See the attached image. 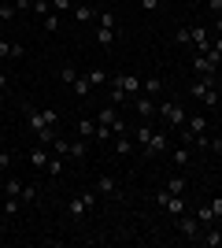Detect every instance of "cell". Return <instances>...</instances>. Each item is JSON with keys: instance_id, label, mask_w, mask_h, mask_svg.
I'll list each match as a JSON object with an SVG mask.
<instances>
[{"instance_id": "83f0119b", "label": "cell", "mask_w": 222, "mask_h": 248, "mask_svg": "<svg viewBox=\"0 0 222 248\" xmlns=\"http://www.w3.org/2000/svg\"><path fill=\"white\" fill-rule=\"evenodd\" d=\"M8 56H22V45H11L0 37V60H8Z\"/></svg>"}, {"instance_id": "7dc6e473", "label": "cell", "mask_w": 222, "mask_h": 248, "mask_svg": "<svg viewBox=\"0 0 222 248\" xmlns=\"http://www.w3.org/2000/svg\"><path fill=\"white\" fill-rule=\"evenodd\" d=\"M219 226H222V222H219Z\"/></svg>"}, {"instance_id": "f1b7e54d", "label": "cell", "mask_w": 222, "mask_h": 248, "mask_svg": "<svg viewBox=\"0 0 222 248\" xmlns=\"http://www.w3.org/2000/svg\"><path fill=\"white\" fill-rule=\"evenodd\" d=\"M174 45H192V26H181V30H174Z\"/></svg>"}, {"instance_id": "e0dca14e", "label": "cell", "mask_w": 222, "mask_h": 248, "mask_svg": "<svg viewBox=\"0 0 222 248\" xmlns=\"http://www.w3.org/2000/svg\"><path fill=\"white\" fill-rule=\"evenodd\" d=\"M133 148L137 145H133V134H130V130L126 134H115V155H130Z\"/></svg>"}, {"instance_id": "ee69618b", "label": "cell", "mask_w": 222, "mask_h": 248, "mask_svg": "<svg viewBox=\"0 0 222 248\" xmlns=\"http://www.w3.org/2000/svg\"><path fill=\"white\" fill-rule=\"evenodd\" d=\"M211 152H215V155L222 159V137H211Z\"/></svg>"}, {"instance_id": "2e32d148", "label": "cell", "mask_w": 222, "mask_h": 248, "mask_svg": "<svg viewBox=\"0 0 222 248\" xmlns=\"http://www.w3.org/2000/svg\"><path fill=\"white\" fill-rule=\"evenodd\" d=\"M19 211H22V197H4L0 200V215L4 218H15Z\"/></svg>"}, {"instance_id": "9c48e42d", "label": "cell", "mask_w": 222, "mask_h": 248, "mask_svg": "<svg viewBox=\"0 0 222 248\" xmlns=\"http://www.w3.org/2000/svg\"><path fill=\"white\" fill-rule=\"evenodd\" d=\"M215 71H219V63H215L207 52H196V60H192V74H196V78H215Z\"/></svg>"}, {"instance_id": "f546056e", "label": "cell", "mask_w": 222, "mask_h": 248, "mask_svg": "<svg viewBox=\"0 0 222 248\" xmlns=\"http://www.w3.org/2000/svg\"><path fill=\"white\" fill-rule=\"evenodd\" d=\"M4 197H22V182L19 178H8V182H4Z\"/></svg>"}, {"instance_id": "5b68a950", "label": "cell", "mask_w": 222, "mask_h": 248, "mask_svg": "<svg viewBox=\"0 0 222 248\" xmlns=\"http://www.w3.org/2000/svg\"><path fill=\"white\" fill-rule=\"evenodd\" d=\"M156 204H159V207H167V215H170V218H178V215H185V211H189L185 197H178V193H167V189H159V193H156Z\"/></svg>"}, {"instance_id": "d6986e66", "label": "cell", "mask_w": 222, "mask_h": 248, "mask_svg": "<svg viewBox=\"0 0 222 248\" xmlns=\"http://www.w3.org/2000/svg\"><path fill=\"white\" fill-rule=\"evenodd\" d=\"M74 19L82 22V26H89V22L96 19V11H93V4H74V11H71Z\"/></svg>"}, {"instance_id": "52a82bcc", "label": "cell", "mask_w": 222, "mask_h": 248, "mask_svg": "<svg viewBox=\"0 0 222 248\" xmlns=\"http://www.w3.org/2000/svg\"><path fill=\"white\" fill-rule=\"evenodd\" d=\"M48 145H41V141H33L30 145V152H26V159H30V167L37 170V174H44V167H48Z\"/></svg>"}, {"instance_id": "f35d334b", "label": "cell", "mask_w": 222, "mask_h": 248, "mask_svg": "<svg viewBox=\"0 0 222 248\" xmlns=\"http://www.w3.org/2000/svg\"><path fill=\"white\" fill-rule=\"evenodd\" d=\"M11 163H15V155H11V152H0V174L11 170Z\"/></svg>"}, {"instance_id": "4dcf8cb0", "label": "cell", "mask_w": 222, "mask_h": 248, "mask_svg": "<svg viewBox=\"0 0 222 248\" xmlns=\"http://www.w3.org/2000/svg\"><path fill=\"white\" fill-rule=\"evenodd\" d=\"M85 78L93 82V89H96V85H107V74H104V67H93V71L85 74Z\"/></svg>"}, {"instance_id": "484cf974", "label": "cell", "mask_w": 222, "mask_h": 248, "mask_svg": "<svg viewBox=\"0 0 222 248\" xmlns=\"http://www.w3.org/2000/svg\"><path fill=\"white\" fill-rule=\"evenodd\" d=\"M74 78H78V67H74V63H63V67H59V82L74 85Z\"/></svg>"}, {"instance_id": "cb8c5ba5", "label": "cell", "mask_w": 222, "mask_h": 248, "mask_svg": "<svg viewBox=\"0 0 222 248\" xmlns=\"http://www.w3.org/2000/svg\"><path fill=\"white\" fill-rule=\"evenodd\" d=\"M44 174H52V178H59V174H63V155H48V167H44Z\"/></svg>"}, {"instance_id": "d6a6232c", "label": "cell", "mask_w": 222, "mask_h": 248, "mask_svg": "<svg viewBox=\"0 0 222 248\" xmlns=\"http://www.w3.org/2000/svg\"><path fill=\"white\" fill-rule=\"evenodd\" d=\"M192 215L200 218V226H211V222H215V215H211V207H196V211H192Z\"/></svg>"}, {"instance_id": "ba28073f", "label": "cell", "mask_w": 222, "mask_h": 248, "mask_svg": "<svg viewBox=\"0 0 222 248\" xmlns=\"http://www.w3.org/2000/svg\"><path fill=\"white\" fill-rule=\"evenodd\" d=\"M133 108H137V119H148V123L159 115V104L152 100L148 93H137V96H133Z\"/></svg>"}, {"instance_id": "3957f363", "label": "cell", "mask_w": 222, "mask_h": 248, "mask_svg": "<svg viewBox=\"0 0 222 248\" xmlns=\"http://www.w3.org/2000/svg\"><path fill=\"white\" fill-rule=\"evenodd\" d=\"M159 119H167L170 130H181V126L189 123V111H185V104H181V100H163V104H159Z\"/></svg>"}, {"instance_id": "ffe728a7", "label": "cell", "mask_w": 222, "mask_h": 248, "mask_svg": "<svg viewBox=\"0 0 222 248\" xmlns=\"http://www.w3.org/2000/svg\"><path fill=\"white\" fill-rule=\"evenodd\" d=\"M67 215H71V218H85V215H89L85 200L82 197H71V200H67Z\"/></svg>"}, {"instance_id": "8fae6325", "label": "cell", "mask_w": 222, "mask_h": 248, "mask_svg": "<svg viewBox=\"0 0 222 248\" xmlns=\"http://www.w3.org/2000/svg\"><path fill=\"white\" fill-rule=\"evenodd\" d=\"M111 85H118L126 96H137V93H141V78H137V74H115V78H111Z\"/></svg>"}, {"instance_id": "74e56055", "label": "cell", "mask_w": 222, "mask_h": 248, "mask_svg": "<svg viewBox=\"0 0 222 248\" xmlns=\"http://www.w3.org/2000/svg\"><path fill=\"white\" fill-rule=\"evenodd\" d=\"M207 207H211L215 222H222V197H215V200H211V204H207Z\"/></svg>"}, {"instance_id": "6da1fadb", "label": "cell", "mask_w": 222, "mask_h": 248, "mask_svg": "<svg viewBox=\"0 0 222 248\" xmlns=\"http://www.w3.org/2000/svg\"><path fill=\"white\" fill-rule=\"evenodd\" d=\"M189 96H192V100H200L207 111H215V108H219V89H215V78H192Z\"/></svg>"}, {"instance_id": "bcb514c9", "label": "cell", "mask_w": 222, "mask_h": 248, "mask_svg": "<svg viewBox=\"0 0 222 248\" xmlns=\"http://www.w3.org/2000/svg\"><path fill=\"white\" fill-rule=\"evenodd\" d=\"M0 33H4V22H0Z\"/></svg>"}, {"instance_id": "4fadbf2b", "label": "cell", "mask_w": 222, "mask_h": 248, "mask_svg": "<svg viewBox=\"0 0 222 248\" xmlns=\"http://www.w3.org/2000/svg\"><path fill=\"white\" fill-rule=\"evenodd\" d=\"M93 189H96V197H115V193H118V186H115V178H111V174H100Z\"/></svg>"}, {"instance_id": "4316f807", "label": "cell", "mask_w": 222, "mask_h": 248, "mask_svg": "<svg viewBox=\"0 0 222 248\" xmlns=\"http://www.w3.org/2000/svg\"><path fill=\"white\" fill-rule=\"evenodd\" d=\"M19 15V8H15V0H0V22H8Z\"/></svg>"}, {"instance_id": "9a60e30c", "label": "cell", "mask_w": 222, "mask_h": 248, "mask_svg": "<svg viewBox=\"0 0 222 248\" xmlns=\"http://www.w3.org/2000/svg\"><path fill=\"white\" fill-rule=\"evenodd\" d=\"M152 130H156V126L148 123V119H141V126H137V130H130V134H133V145H137V148H145V145H148V137H152Z\"/></svg>"}, {"instance_id": "30bf717a", "label": "cell", "mask_w": 222, "mask_h": 248, "mask_svg": "<svg viewBox=\"0 0 222 248\" xmlns=\"http://www.w3.org/2000/svg\"><path fill=\"white\" fill-rule=\"evenodd\" d=\"M167 145H170V134H167V130H152V137H148V145L141 148V155H159Z\"/></svg>"}, {"instance_id": "ab89813d", "label": "cell", "mask_w": 222, "mask_h": 248, "mask_svg": "<svg viewBox=\"0 0 222 248\" xmlns=\"http://www.w3.org/2000/svg\"><path fill=\"white\" fill-rule=\"evenodd\" d=\"M52 11H74V0H52Z\"/></svg>"}, {"instance_id": "7402d4cb", "label": "cell", "mask_w": 222, "mask_h": 248, "mask_svg": "<svg viewBox=\"0 0 222 248\" xmlns=\"http://www.w3.org/2000/svg\"><path fill=\"white\" fill-rule=\"evenodd\" d=\"M141 93H148L152 100H156V96L163 93V78H156V74H152V78H145V82H141Z\"/></svg>"}, {"instance_id": "5bb4252c", "label": "cell", "mask_w": 222, "mask_h": 248, "mask_svg": "<svg viewBox=\"0 0 222 248\" xmlns=\"http://www.w3.org/2000/svg\"><path fill=\"white\" fill-rule=\"evenodd\" d=\"M192 45H196V52H207L211 48V30L207 26H192Z\"/></svg>"}, {"instance_id": "7a4b0ae2", "label": "cell", "mask_w": 222, "mask_h": 248, "mask_svg": "<svg viewBox=\"0 0 222 248\" xmlns=\"http://www.w3.org/2000/svg\"><path fill=\"white\" fill-rule=\"evenodd\" d=\"M52 152L63 155V159H74V163H85V155H89V141H67V137H56L52 141Z\"/></svg>"}, {"instance_id": "44dd1931", "label": "cell", "mask_w": 222, "mask_h": 248, "mask_svg": "<svg viewBox=\"0 0 222 248\" xmlns=\"http://www.w3.org/2000/svg\"><path fill=\"white\" fill-rule=\"evenodd\" d=\"M71 89H74V96H78V100H85V96L93 93V82H89L85 74H78V78H74V85H71Z\"/></svg>"}, {"instance_id": "277c9868", "label": "cell", "mask_w": 222, "mask_h": 248, "mask_svg": "<svg viewBox=\"0 0 222 248\" xmlns=\"http://www.w3.org/2000/svg\"><path fill=\"white\" fill-rule=\"evenodd\" d=\"M26 126H30L33 134L52 130L56 126V111H48V108H26Z\"/></svg>"}, {"instance_id": "8d00e7d4", "label": "cell", "mask_w": 222, "mask_h": 248, "mask_svg": "<svg viewBox=\"0 0 222 248\" xmlns=\"http://www.w3.org/2000/svg\"><path fill=\"white\" fill-rule=\"evenodd\" d=\"M33 15H41V19H44V15H48V11H52V8H48V0H33Z\"/></svg>"}, {"instance_id": "1f68e13d", "label": "cell", "mask_w": 222, "mask_h": 248, "mask_svg": "<svg viewBox=\"0 0 222 248\" xmlns=\"http://www.w3.org/2000/svg\"><path fill=\"white\" fill-rule=\"evenodd\" d=\"M167 193H178V197H185V178H178V174H174V178L167 182Z\"/></svg>"}, {"instance_id": "7c38bea8", "label": "cell", "mask_w": 222, "mask_h": 248, "mask_svg": "<svg viewBox=\"0 0 222 248\" xmlns=\"http://www.w3.org/2000/svg\"><path fill=\"white\" fill-rule=\"evenodd\" d=\"M170 163L178 167V170H185V167L192 163V148H189V145H178L174 152H170Z\"/></svg>"}, {"instance_id": "603a6c76", "label": "cell", "mask_w": 222, "mask_h": 248, "mask_svg": "<svg viewBox=\"0 0 222 248\" xmlns=\"http://www.w3.org/2000/svg\"><path fill=\"white\" fill-rule=\"evenodd\" d=\"M111 41H115V26H100V30H96V45H100V48H111Z\"/></svg>"}, {"instance_id": "d590c367", "label": "cell", "mask_w": 222, "mask_h": 248, "mask_svg": "<svg viewBox=\"0 0 222 248\" xmlns=\"http://www.w3.org/2000/svg\"><path fill=\"white\" fill-rule=\"evenodd\" d=\"M44 30H59V11H48V15H44Z\"/></svg>"}, {"instance_id": "7bdbcfd3", "label": "cell", "mask_w": 222, "mask_h": 248, "mask_svg": "<svg viewBox=\"0 0 222 248\" xmlns=\"http://www.w3.org/2000/svg\"><path fill=\"white\" fill-rule=\"evenodd\" d=\"M159 4H163V0H141V8H145V11H159Z\"/></svg>"}, {"instance_id": "f6af8a7d", "label": "cell", "mask_w": 222, "mask_h": 248, "mask_svg": "<svg viewBox=\"0 0 222 248\" xmlns=\"http://www.w3.org/2000/svg\"><path fill=\"white\" fill-rule=\"evenodd\" d=\"M4 89H8V74L0 71V93H4Z\"/></svg>"}, {"instance_id": "8992f818", "label": "cell", "mask_w": 222, "mask_h": 248, "mask_svg": "<svg viewBox=\"0 0 222 248\" xmlns=\"http://www.w3.org/2000/svg\"><path fill=\"white\" fill-rule=\"evenodd\" d=\"M174 230H178V233H181V237H189V241H200V218H196V215H189V211H185V215H178V218H174Z\"/></svg>"}, {"instance_id": "60d3db41", "label": "cell", "mask_w": 222, "mask_h": 248, "mask_svg": "<svg viewBox=\"0 0 222 248\" xmlns=\"http://www.w3.org/2000/svg\"><path fill=\"white\" fill-rule=\"evenodd\" d=\"M96 22H100V26H115V15H111V11H104V15H96Z\"/></svg>"}, {"instance_id": "e575fe53", "label": "cell", "mask_w": 222, "mask_h": 248, "mask_svg": "<svg viewBox=\"0 0 222 248\" xmlns=\"http://www.w3.org/2000/svg\"><path fill=\"white\" fill-rule=\"evenodd\" d=\"M122 100H126V93H122L118 85H111V89H107V104H115V108H118Z\"/></svg>"}, {"instance_id": "ac0fdd59", "label": "cell", "mask_w": 222, "mask_h": 248, "mask_svg": "<svg viewBox=\"0 0 222 248\" xmlns=\"http://www.w3.org/2000/svg\"><path fill=\"white\" fill-rule=\"evenodd\" d=\"M78 137H82V141H93L96 137V115L93 119H85V115L78 119Z\"/></svg>"}, {"instance_id": "d4e9b609", "label": "cell", "mask_w": 222, "mask_h": 248, "mask_svg": "<svg viewBox=\"0 0 222 248\" xmlns=\"http://www.w3.org/2000/svg\"><path fill=\"white\" fill-rule=\"evenodd\" d=\"M185 130H192V134H207V119H204V115H189Z\"/></svg>"}, {"instance_id": "b9f144b4", "label": "cell", "mask_w": 222, "mask_h": 248, "mask_svg": "<svg viewBox=\"0 0 222 248\" xmlns=\"http://www.w3.org/2000/svg\"><path fill=\"white\" fill-rule=\"evenodd\" d=\"M207 11H211V19H215V15H222V0H207Z\"/></svg>"}, {"instance_id": "836d02e7", "label": "cell", "mask_w": 222, "mask_h": 248, "mask_svg": "<svg viewBox=\"0 0 222 248\" xmlns=\"http://www.w3.org/2000/svg\"><path fill=\"white\" fill-rule=\"evenodd\" d=\"M33 200H37V186L26 182V186H22V204H33Z\"/></svg>"}]
</instances>
